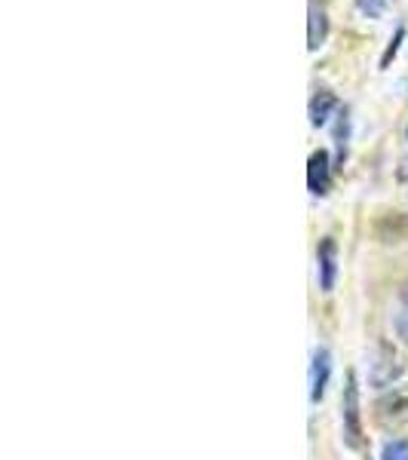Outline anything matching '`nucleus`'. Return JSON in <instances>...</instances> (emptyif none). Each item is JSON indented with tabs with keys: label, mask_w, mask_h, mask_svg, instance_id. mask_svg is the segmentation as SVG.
Returning a JSON list of instances; mask_svg holds the SVG:
<instances>
[{
	"label": "nucleus",
	"mask_w": 408,
	"mask_h": 460,
	"mask_svg": "<svg viewBox=\"0 0 408 460\" xmlns=\"http://www.w3.org/2000/svg\"><path fill=\"white\" fill-rule=\"evenodd\" d=\"M405 372L403 359H399L396 353L390 350V347H377L375 350V362H372V372H368V381H372V387L377 390H387L393 387V381H399Z\"/></svg>",
	"instance_id": "2"
},
{
	"label": "nucleus",
	"mask_w": 408,
	"mask_h": 460,
	"mask_svg": "<svg viewBox=\"0 0 408 460\" xmlns=\"http://www.w3.org/2000/svg\"><path fill=\"white\" fill-rule=\"evenodd\" d=\"M381 460H408V439H390L384 445Z\"/></svg>",
	"instance_id": "9"
},
{
	"label": "nucleus",
	"mask_w": 408,
	"mask_h": 460,
	"mask_svg": "<svg viewBox=\"0 0 408 460\" xmlns=\"http://www.w3.org/2000/svg\"><path fill=\"white\" fill-rule=\"evenodd\" d=\"M403 37H405V28L399 25V28H396V37H393V40H390L387 53H384V58H381V68H387V65H390V58L396 56V49H399V43H403Z\"/></svg>",
	"instance_id": "10"
},
{
	"label": "nucleus",
	"mask_w": 408,
	"mask_h": 460,
	"mask_svg": "<svg viewBox=\"0 0 408 460\" xmlns=\"http://www.w3.org/2000/svg\"><path fill=\"white\" fill-rule=\"evenodd\" d=\"M307 49L310 53H316V49L325 43V37H329V16H325V6L320 0H310L307 4Z\"/></svg>",
	"instance_id": "6"
},
{
	"label": "nucleus",
	"mask_w": 408,
	"mask_h": 460,
	"mask_svg": "<svg viewBox=\"0 0 408 460\" xmlns=\"http://www.w3.org/2000/svg\"><path fill=\"white\" fill-rule=\"evenodd\" d=\"M335 111H338L335 93H332V89H316L314 99H310V123H314V126H325Z\"/></svg>",
	"instance_id": "7"
},
{
	"label": "nucleus",
	"mask_w": 408,
	"mask_h": 460,
	"mask_svg": "<svg viewBox=\"0 0 408 460\" xmlns=\"http://www.w3.org/2000/svg\"><path fill=\"white\" fill-rule=\"evenodd\" d=\"M399 301H403V304H405V310H408V283H405L403 288H399Z\"/></svg>",
	"instance_id": "13"
},
{
	"label": "nucleus",
	"mask_w": 408,
	"mask_h": 460,
	"mask_svg": "<svg viewBox=\"0 0 408 460\" xmlns=\"http://www.w3.org/2000/svg\"><path fill=\"white\" fill-rule=\"evenodd\" d=\"M393 329H396V338L403 341V344H408V310H403V314L393 319Z\"/></svg>",
	"instance_id": "11"
},
{
	"label": "nucleus",
	"mask_w": 408,
	"mask_h": 460,
	"mask_svg": "<svg viewBox=\"0 0 408 460\" xmlns=\"http://www.w3.org/2000/svg\"><path fill=\"white\" fill-rule=\"evenodd\" d=\"M341 433L344 445L353 451L362 448V405H359V384L356 375H347L344 393H341Z\"/></svg>",
	"instance_id": "1"
},
{
	"label": "nucleus",
	"mask_w": 408,
	"mask_h": 460,
	"mask_svg": "<svg viewBox=\"0 0 408 460\" xmlns=\"http://www.w3.org/2000/svg\"><path fill=\"white\" fill-rule=\"evenodd\" d=\"M377 408H381V418H393V420L408 418V387H393L387 396L377 402Z\"/></svg>",
	"instance_id": "8"
},
{
	"label": "nucleus",
	"mask_w": 408,
	"mask_h": 460,
	"mask_svg": "<svg viewBox=\"0 0 408 460\" xmlns=\"http://www.w3.org/2000/svg\"><path fill=\"white\" fill-rule=\"evenodd\" d=\"M316 277H320V288L325 295L335 292L338 283V243L332 236H323L316 246Z\"/></svg>",
	"instance_id": "3"
},
{
	"label": "nucleus",
	"mask_w": 408,
	"mask_h": 460,
	"mask_svg": "<svg viewBox=\"0 0 408 460\" xmlns=\"http://www.w3.org/2000/svg\"><path fill=\"white\" fill-rule=\"evenodd\" d=\"M329 381H332V353L325 347H316L314 359H310V402H323Z\"/></svg>",
	"instance_id": "5"
},
{
	"label": "nucleus",
	"mask_w": 408,
	"mask_h": 460,
	"mask_svg": "<svg viewBox=\"0 0 408 460\" xmlns=\"http://www.w3.org/2000/svg\"><path fill=\"white\" fill-rule=\"evenodd\" d=\"M332 157L329 151H314L310 154V163H307V188L314 197H325L332 188Z\"/></svg>",
	"instance_id": "4"
},
{
	"label": "nucleus",
	"mask_w": 408,
	"mask_h": 460,
	"mask_svg": "<svg viewBox=\"0 0 408 460\" xmlns=\"http://www.w3.org/2000/svg\"><path fill=\"white\" fill-rule=\"evenodd\" d=\"M356 4H359L362 13H368V16H377V13L384 10V4H387V0H356Z\"/></svg>",
	"instance_id": "12"
}]
</instances>
